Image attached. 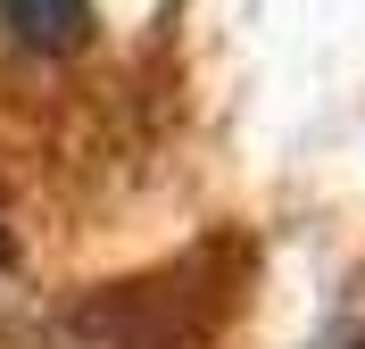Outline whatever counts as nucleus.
Returning a JSON list of instances; mask_svg holds the SVG:
<instances>
[{
    "label": "nucleus",
    "mask_w": 365,
    "mask_h": 349,
    "mask_svg": "<svg viewBox=\"0 0 365 349\" xmlns=\"http://www.w3.org/2000/svg\"><path fill=\"white\" fill-rule=\"evenodd\" d=\"M0 25L25 50H75L91 34V0H0Z\"/></svg>",
    "instance_id": "obj_1"
}]
</instances>
